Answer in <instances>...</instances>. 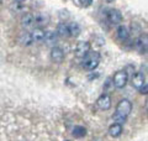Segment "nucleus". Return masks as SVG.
Returning a JSON list of instances; mask_svg holds the SVG:
<instances>
[{"mask_svg":"<svg viewBox=\"0 0 148 141\" xmlns=\"http://www.w3.org/2000/svg\"><path fill=\"white\" fill-rule=\"evenodd\" d=\"M100 63V53L94 52V51H89L84 57H83V67L86 70H94L98 68Z\"/></svg>","mask_w":148,"mask_h":141,"instance_id":"1","label":"nucleus"},{"mask_svg":"<svg viewBox=\"0 0 148 141\" xmlns=\"http://www.w3.org/2000/svg\"><path fill=\"white\" fill-rule=\"evenodd\" d=\"M127 82H128V74H127L126 70H123V69L117 70L112 77V84L117 89L123 88L127 84Z\"/></svg>","mask_w":148,"mask_h":141,"instance_id":"2","label":"nucleus"},{"mask_svg":"<svg viewBox=\"0 0 148 141\" xmlns=\"http://www.w3.org/2000/svg\"><path fill=\"white\" fill-rule=\"evenodd\" d=\"M132 110V103L128 99H121L116 105V114L122 116H128Z\"/></svg>","mask_w":148,"mask_h":141,"instance_id":"3","label":"nucleus"},{"mask_svg":"<svg viewBox=\"0 0 148 141\" xmlns=\"http://www.w3.org/2000/svg\"><path fill=\"white\" fill-rule=\"evenodd\" d=\"M89 51H90V42L89 41H80V42H78V45L75 46L74 55H75V57H78V58H83Z\"/></svg>","mask_w":148,"mask_h":141,"instance_id":"4","label":"nucleus"},{"mask_svg":"<svg viewBox=\"0 0 148 141\" xmlns=\"http://www.w3.org/2000/svg\"><path fill=\"white\" fill-rule=\"evenodd\" d=\"M43 41L47 46L54 47L56 45L58 44V35L56 34V31L52 30H47L45 31V36H43Z\"/></svg>","mask_w":148,"mask_h":141,"instance_id":"5","label":"nucleus"},{"mask_svg":"<svg viewBox=\"0 0 148 141\" xmlns=\"http://www.w3.org/2000/svg\"><path fill=\"white\" fill-rule=\"evenodd\" d=\"M96 105L101 110H109L111 108V97L109 94H101L96 100Z\"/></svg>","mask_w":148,"mask_h":141,"instance_id":"6","label":"nucleus"},{"mask_svg":"<svg viewBox=\"0 0 148 141\" xmlns=\"http://www.w3.org/2000/svg\"><path fill=\"white\" fill-rule=\"evenodd\" d=\"M51 59L53 61L56 63H61L63 62L64 59V52L62 48H59V47L54 46L52 47V50H51Z\"/></svg>","mask_w":148,"mask_h":141,"instance_id":"7","label":"nucleus"},{"mask_svg":"<svg viewBox=\"0 0 148 141\" xmlns=\"http://www.w3.org/2000/svg\"><path fill=\"white\" fill-rule=\"evenodd\" d=\"M108 20L111 24H114V25H117V24L122 21V15L117 9H110L108 12Z\"/></svg>","mask_w":148,"mask_h":141,"instance_id":"8","label":"nucleus"},{"mask_svg":"<svg viewBox=\"0 0 148 141\" xmlns=\"http://www.w3.org/2000/svg\"><path fill=\"white\" fill-rule=\"evenodd\" d=\"M34 19H35V24L40 27L46 26L49 21V16L45 12H37L36 15H34Z\"/></svg>","mask_w":148,"mask_h":141,"instance_id":"9","label":"nucleus"},{"mask_svg":"<svg viewBox=\"0 0 148 141\" xmlns=\"http://www.w3.org/2000/svg\"><path fill=\"white\" fill-rule=\"evenodd\" d=\"M145 83H146V77L142 72H138L132 77V84H133V87L137 89H140Z\"/></svg>","mask_w":148,"mask_h":141,"instance_id":"10","label":"nucleus"},{"mask_svg":"<svg viewBox=\"0 0 148 141\" xmlns=\"http://www.w3.org/2000/svg\"><path fill=\"white\" fill-rule=\"evenodd\" d=\"M35 25V19L32 14H25L21 19V26L24 29H31L32 26Z\"/></svg>","mask_w":148,"mask_h":141,"instance_id":"11","label":"nucleus"},{"mask_svg":"<svg viewBox=\"0 0 148 141\" xmlns=\"http://www.w3.org/2000/svg\"><path fill=\"white\" fill-rule=\"evenodd\" d=\"M116 34H117V39L120 41H127L130 39V31H128L127 27L123 26V25H120L117 27Z\"/></svg>","mask_w":148,"mask_h":141,"instance_id":"12","label":"nucleus"},{"mask_svg":"<svg viewBox=\"0 0 148 141\" xmlns=\"http://www.w3.org/2000/svg\"><path fill=\"white\" fill-rule=\"evenodd\" d=\"M135 47L140 52H146L147 51V36H141L135 41Z\"/></svg>","mask_w":148,"mask_h":141,"instance_id":"13","label":"nucleus"},{"mask_svg":"<svg viewBox=\"0 0 148 141\" xmlns=\"http://www.w3.org/2000/svg\"><path fill=\"white\" fill-rule=\"evenodd\" d=\"M121 134H122V125L121 124L114 123L109 128V135L111 136V138H119Z\"/></svg>","mask_w":148,"mask_h":141,"instance_id":"14","label":"nucleus"},{"mask_svg":"<svg viewBox=\"0 0 148 141\" xmlns=\"http://www.w3.org/2000/svg\"><path fill=\"white\" fill-rule=\"evenodd\" d=\"M56 34L61 37H68L69 35V29H68V24L67 22H61L58 24L57 30H56Z\"/></svg>","mask_w":148,"mask_h":141,"instance_id":"15","label":"nucleus"},{"mask_svg":"<svg viewBox=\"0 0 148 141\" xmlns=\"http://www.w3.org/2000/svg\"><path fill=\"white\" fill-rule=\"evenodd\" d=\"M31 39L32 41H35V42H41V41H43V36H45V31L42 29H40V27H37V29H34L31 32Z\"/></svg>","mask_w":148,"mask_h":141,"instance_id":"16","label":"nucleus"},{"mask_svg":"<svg viewBox=\"0 0 148 141\" xmlns=\"http://www.w3.org/2000/svg\"><path fill=\"white\" fill-rule=\"evenodd\" d=\"M18 42H20L22 46H30L34 41H32V39H31V34H30V32L24 31L20 36H18Z\"/></svg>","mask_w":148,"mask_h":141,"instance_id":"17","label":"nucleus"},{"mask_svg":"<svg viewBox=\"0 0 148 141\" xmlns=\"http://www.w3.org/2000/svg\"><path fill=\"white\" fill-rule=\"evenodd\" d=\"M68 29H69V35L73 36V37H77V36H79L80 35V26H79V24L78 22H71V24H68Z\"/></svg>","mask_w":148,"mask_h":141,"instance_id":"18","label":"nucleus"},{"mask_svg":"<svg viewBox=\"0 0 148 141\" xmlns=\"http://www.w3.org/2000/svg\"><path fill=\"white\" fill-rule=\"evenodd\" d=\"M72 134H73L74 138H84V136L86 135V129L82 125H77V126L73 128Z\"/></svg>","mask_w":148,"mask_h":141,"instance_id":"19","label":"nucleus"},{"mask_svg":"<svg viewBox=\"0 0 148 141\" xmlns=\"http://www.w3.org/2000/svg\"><path fill=\"white\" fill-rule=\"evenodd\" d=\"M112 120H114V123H117V124H123L125 121H126V116H122V115H119L115 113L114 116H112Z\"/></svg>","mask_w":148,"mask_h":141,"instance_id":"20","label":"nucleus"},{"mask_svg":"<svg viewBox=\"0 0 148 141\" xmlns=\"http://www.w3.org/2000/svg\"><path fill=\"white\" fill-rule=\"evenodd\" d=\"M79 1H80V5L84 6V8L90 6L91 4H92V0H79Z\"/></svg>","mask_w":148,"mask_h":141,"instance_id":"21","label":"nucleus"},{"mask_svg":"<svg viewBox=\"0 0 148 141\" xmlns=\"http://www.w3.org/2000/svg\"><path fill=\"white\" fill-rule=\"evenodd\" d=\"M140 92H141L142 94H147V93H148V84H147V82L140 88Z\"/></svg>","mask_w":148,"mask_h":141,"instance_id":"22","label":"nucleus"},{"mask_svg":"<svg viewBox=\"0 0 148 141\" xmlns=\"http://www.w3.org/2000/svg\"><path fill=\"white\" fill-rule=\"evenodd\" d=\"M25 0H16V3H24Z\"/></svg>","mask_w":148,"mask_h":141,"instance_id":"23","label":"nucleus"},{"mask_svg":"<svg viewBox=\"0 0 148 141\" xmlns=\"http://www.w3.org/2000/svg\"><path fill=\"white\" fill-rule=\"evenodd\" d=\"M106 1H108V3H112L114 0H106Z\"/></svg>","mask_w":148,"mask_h":141,"instance_id":"24","label":"nucleus"},{"mask_svg":"<svg viewBox=\"0 0 148 141\" xmlns=\"http://www.w3.org/2000/svg\"><path fill=\"white\" fill-rule=\"evenodd\" d=\"M0 4H1V0H0Z\"/></svg>","mask_w":148,"mask_h":141,"instance_id":"25","label":"nucleus"}]
</instances>
